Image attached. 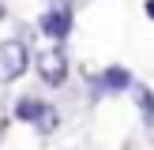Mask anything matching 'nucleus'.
<instances>
[{
    "label": "nucleus",
    "mask_w": 154,
    "mask_h": 150,
    "mask_svg": "<svg viewBox=\"0 0 154 150\" xmlns=\"http://www.w3.org/2000/svg\"><path fill=\"white\" fill-rule=\"evenodd\" d=\"M0 71L4 75H19L23 71V49L19 45H4L0 49Z\"/></svg>",
    "instance_id": "f257e3e1"
},
{
    "label": "nucleus",
    "mask_w": 154,
    "mask_h": 150,
    "mask_svg": "<svg viewBox=\"0 0 154 150\" xmlns=\"http://www.w3.org/2000/svg\"><path fill=\"white\" fill-rule=\"evenodd\" d=\"M42 71L49 75V79H60V71H64V68H60L57 56H45V60H42Z\"/></svg>",
    "instance_id": "f03ea898"
}]
</instances>
